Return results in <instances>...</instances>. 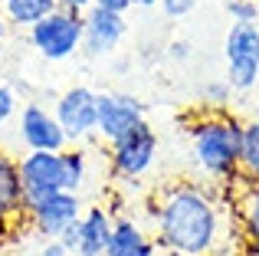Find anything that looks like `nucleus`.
I'll return each instance as SVG.
<instances>
[{"mask_svg": "<svg viewBox=\"0 0 259 256\" xmlns=\"http://www.w3.org/2000/svg\"><path fill=\"white\" fill-rule=\"evenodd\" d=\"M154 240L171 256H217L230 233L227 197L220 187L167 184L154 197Z\"/></svg>", "mask_w": 259, "mask_h": 256, "instance_id": "obj_1", "label": "nucleus"}, {"mask_svg": "<svg viewBox=\"0 0 259 256\" xmlns=\"http://www.w3.org/2000/svg\"><path fill=\"white\" fill-rule=\"evenodd\" d=\"M240 148H243V122L233 112H203L190 125V154L200 174L213 181V187H227L243 178L240 174Z\"/></svg>", "mask_w": 259, "mask_h": 256, "instance_id": "obj_2", "label": "nucleus"}, {"mask_svg": "<svg viewBox=\"0 0 259 256\" xmlns=\"http://www.w3.org/2000/svg\"><path fill=\"white\" fill-rule=\"evenodd\" d=\"M89 161L85 151L76 145L63 148V151H26L20 158V178H23L26 200H39L50 194H79L85 184Z\"/></svg>", "mask_w": 259, "mask_h": 256, "instance_id": "obj_3", "label": "nucleus"}, {"mask_svg": "<svg viewBox=\"0 0 259 256\" xmlns=\"http://www.w3.org/2000/svg\"><path fill=\"white\" fill-rule=\"evenodd\" d=\"M82 30H85V13L59 7L26 33H30V46L39 56L50 63H59V59H69L76 50H82Z\"/></svg>", "mask_w": 259, "mask_h": 256, "instance_id": "obj_4", "label": "nucleus"}, {"mask_svg": "<svg viewBox=\"0 0 259 256\" xmlns=\"http://www.w3.org/2000/svg\"><path fill=\"white\" fill-rule=\"evenodd\" d=\"M223 59L233 92L259 89V23H230L223 39Z\"/></svg>", "mask_w": 259, "mask_h": 256, "instance_id": "obj_5", "label": "nucleus"}, {"mask_svg": "<svg viewBox=\"0 0 259 256\" xmlns=\"http://www.w3.org/2000/svg\"><path fill=\"white\" fill-rule=\"evenodd\" d=\"M154 158H158V132L148 118L108 145V164H112L115 178H141L151 171Z\"/></svg>", "mask_w": 259, "mask_h": 256, "instance_id": "obj_6", "label": "nucleus"}, {"mask_svg": "<svg viewBox=\"0 0 259 256\" xmlns=\"http://www.w3.org/2000/svg\"><path fill=\"white\" fill-rule=\"evenodd\" d=\"M82 217V200L79 194H50L39 200H26V224L39 233L43 240H59V233L69 224Z\"/></svg>", "mask_w": 259, "mask_h": 256, "instance_id": "obj_7", "label": "nucleus"}, {"mask_svg": "<svg viewBox=\"0 0 259 256\" xmlns=\"http://www.w3.org/2000/svg\"><path fill=\"white\" fill-rule=\"evenodd\" d=\"M148 105L132 92H99V112H95V135L112 145L138 122H145Z\"/></svg>", "mask_w": 259, "mask_h": 256, "instance_id": "obj_8", "label": "nucleus"}, {"mask_svg": "<svg viewBox=\"0 0 259 256\" xmlns=\"http://www.w3.org/2000/svg\"><path fill=\"white\" fill-rule=\"evenodd\" d=\"M59 125H63L69 145L85 141L95 135V112H99V92H92L89 86H72L53 105Z\"/></svg>", "mask_w": 259, "mask_h": 256, "instance_id": "obj_9", "label": "nucleus"}, {"mask_svg": "<svg viewBox=\"0 0 259 256\" xmlns=\"http://www.w3.org/2000/svg\"><path fill=\"white\" fill-rule=\"evenodd\" d=\"M17 132H20V141L26 145V151H63V148H69V138H66L56 112L39 102H26L20 109Z\"/></svg>", "mask_w": 259, "mask_h": 256, "instance_id": "obj_10", "label": "nucleus"}, {"mask_svg": "<svg viewBox=\"0 0 259 256\" xmlns=\"http://www.w3.org/2000/svg\"><path fill=\"white\" fill-rule=\"evenodd\" d=\"M128 33V20L125 13L115 10H102V7H92L85 10V30H82V50L89 56H108L115 46L125 39Z\"/></svg>", "mask_w": 259, "mask_h": 256, "instance_id": "obj_11", "label": "nucleus"}, {"mask_svg": "<svg viewBox=\"0 0 259 256\" xmlns=\"http://www.w3.org/2000/svg\"><path fill=\"white\" fill-rule=\"evenodd\" d=\"M26 220V191L20 178V161L0 148V227Z\"/></svg>", "mask_w": 259, "mask_h": 256, "instance_id": "obj_12", "label": "nucleus"}, {"mask_svg": "<svg viewBox=\"0 0 259 256\" xmlns=\"http://www.w3.org/2000/svg\"><path fill=\"white\" fill-rule=\"evenodd\" d=\"M105 256H158V240L148 237L132 217H115Z\"/></svg>", "mask_w": 259, "mask_h": 256, "instance_id": "obj_13", "label": "nucleus"}, {"mask_svg": "<svg viewBox=\"0 0 259 256\" xmlns=\"http://www.w3.org/2000/svg\"><path fill=\"white\" fill-rule=\"evenodd\" d=\"M112 227H115V217L105 210V207H89V210H82V217H79L76 256H105Z\"/></svg>", "mask_w": 259, "mask_h": 256, "instance_id": "obj_14", "label": "nucleus"}, {"mask_svg": "<svg viewBox=\"0 0 259 256\" xmlns=\"http://www.w3.org/2000/svg\"><path fill=\"white\" fill-rule=\"evenodd\" d=\"M230 197H233V207H236L240 233L259 250V181L240 178L230 191Z\"/></svg>", "mask_w": 259, "mask_h": 256, "instance_id": "obj_15", "label": "nucleus"}, {"mask_svg": "<svg viewBox=\"0 0 259 256\" xmlns=\"http://www.w3.org/2000/svg\"><path fill=\"white\" fill-rule=\"evenodd\" d=\"M0 10L17 30H30L53 10H59V0H0Z\"/></svg>", "mask_w": 259, "mask_h": 256, "instance_id": "obj_16", "label": "nucleus"}, {"mask_svg": "<svg viewBox=\"0 0 259 256\" xmlns=\"http://www.w3.org/2000/svg\"><path fill=\"white\" fill-rule=\"evenodd\" d=\"M240 174L246 181H259V122H243V148H240Z\"/></svg>", "mask_w": 259, "mask_h": 256, "instance_id": "obj_17", "label": "nucleus"}, {"mask_svg": "<svg viewBox=\"0 0 259 256\" xmlns=\"http://www.w3.org/2000/svg\"><path fill=\"white\" fill-rule=\"evenodd\" d=\"M227 17L233 23H259L256 0H227Z\"/></svg>", "mask_w": 259, "mask_h": 256, "instance_id": "obj_18", "label": "nucleus"}, {"mask_svg": "<svg viewBox=\"0 0 259 256\" xmlns=\"http://www.w3.org/2000/svg\"><path fill=\"white\" fill-rule=\"evenodd\" d=\"M230 96H233V86H230L227 79H217V82L203 86V99H207L210 105H217V109H223V105L230 102Z\"/></svg>", "mask_w": 259, "mask_h": 256, "instance_id": "obj_19", "label": "nucleus"}, {"mask_svg": "<svg viewBox=\"0 0 259 256\" xmlns=\"http://www.w3.org/2000/svg\"><path fill=\"white\" fill-rule=\"evenodd\" d=\"M13 115H17V89L0 79V125L10 122Z\"/></svg>", "mask_w": 259, "mask_h": 256, "instance_id": "obj_20", "label": "nucleus"}, {"mask_svg": "<svg viewBox=\"0 0 259 256\" xmlns=\"http://www.w3.org/2000/svg\"><path fill=\"white\" fill-rule=\"evenodd\" d=\"M197 4L200 0H161V10H164V17H171V20H181V17H187L190 10H197Z\"/></svg>", "mask_w": 259, "mask_h": 256, "instance_id": "obj_21", "label": "nucleus"}, {"mask_svg": "<svg viewBox=\"0 0 259 256\" xmlns=\"http://www.w3.org/2000/svg\"><path fill=\"white\" fill-rule=\"evenodd\" d=\"M59 243H63L69 253H76V246H79V220H76V224H69L63 233H59Z\"/></svg>", "mask_w": 259, "mask_h": 256, "instance_id": "obj_22", "label": "nucleus"}, {"mask_svg": "<svg viewBox=\"0 0 259 256\" xmlns=\"http://www.w3.org/2000/svg\"><path fill=\"white\" fill-rule=\"evenodd\" d=\"M92 7H102V10H115V13H128L132 0H95Z\"/></svg>", "mask_w": 259, "mask_h": 256, "instance_id": "obj_23", "label": "nucleus"}, {"mask_svg": "<svg viewBox=\"0 0 259 256\" xmlns=\"http://www.w3.org/2000/svg\"><path fill=\"white\" fill-rule=\"evenodd\" d=\"M36 256H69V250H66L59 240H46L43 243V250H39Z\"/></svg>", "mask_w": 259, "mask_h": 256, "instance_id": "obj_24", "label": "nucleus"}, {"mask_svg": "<svg viewBox=\"0 0 259 256\" xmlns=\"http://www.w3.org/2000/svg\"><path fill=\"white\" fill-rule=\"evenodd\" d=\"M92 4H95V0H59V7H66V10H79V13L92 10Z\"/></svg>", "mask_w": 259, "mask_h": 256, "instance_id": "obj_25", "label": "nucleus"}, {"mask_svg": "<svg viewBox=\"0 0 259 256\" xmlns=\"http://www.w3.org/2000/svg\"><path fill=\"white\" fill-rule=\"evenodd\" d=\"M171 56L174 59H187L190 56V43H187V39H174V43H171Z\"/></svg>", "mask_w": 259, "mask_h": 256, "instance_id": "obj_26", "label": "nucleus"}, {"mask_svg": "<svg viewBox=\"0 0 259 256\" xmlns=\"http://www.w3.org/2000/svg\"><path fill=\"white\" fill-rule=\"evenodd\" d=\"M7 30H10V20L4 17V10H0V43L7 39Z\"/></svg>", "mask_w": 259, "mask_h": 256, "instance_id": "obj_27", "label": "nucleus"}, {"mask_svg": "<svg viewBox=\"0 0 259 256\" xmlns=\"http://www.w3.org/2000/svg\"><path fill=\"white\" fill-rule=\"evenodd\" d=\"M161 0H132V7H158Z\"/></svg>", "mask_w": 259, "mask_h": 256, "instance_id": "obj_28", "label": "nucleus"}, {"mask_svg": "<svg viewBox=\"0 0 259 256\" xmlns=\"http://www.w3.org/2000/svg\"><path fill=\"white\" fill-rule=\"evenodd\" d=\"M253 118L259 122V99H256V109H253Z\"/></svg>", "mask_w": 259, "mask_h": 256, "instance_id": "obj_29", "label": "nucleus"}, {"mask_svg": "<svg viewBox=\"0 0 259 256\" xmlns=\"http://www.w3.org/2000/svg\"><path fill=\"white\" fill-rule=\"evenodd\" d=\"M256 7H259V0H256Z\"/></svg>", "mask_w": 259, "mask_h": 256, "instance_id": "obj_30", "label": "nucleus"}]
</instances>
